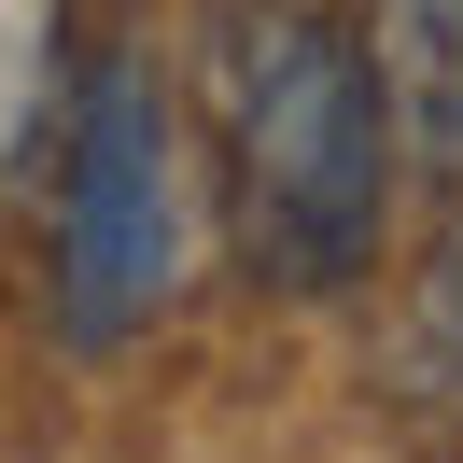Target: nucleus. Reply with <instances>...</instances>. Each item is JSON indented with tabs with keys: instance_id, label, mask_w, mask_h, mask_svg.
<instances>
[{
	"instance_id": "obj_1",
	"label": "nucleus",
	"mask_w": 463,
	"mask_h": 463,
	"mask_svg": "<svg viewBox=\"0 0 463 463\" xmlns=\"http://www.w3.org/2000/svg\"><path fill=\"white\" fill-rule=\"evenodd\" d=\"M225 141H239V239L281 295H351L393 225L407 127L379 99L365 29L309 0H253L225 43Z\"/></svg>"
},
{
	"instance_id": "obj_2",
	"label": "nucleus",
	"mask_w": 463,
	"mask_h": 463,
	"mask_svg": "<svg viewBox=\"0 0 463 463\" xmlns=\"http://www.w3.org/2000/svg\"><path fill=\"white\" fill-rule=\"evenodd\" d=\"M183 281V169H169V85L141 43L71 71L57 99V337L113 351Z\"/></svg>"
},
{
	"instance_id": "obj_3",
	"label": "nucleus",
	"mask_w": 463,
	"mask_h": 463,
	"mask_svg": "<svg viewBox=\"0 0 463 463\" xmlns=\"http://www.w3.org/2000/svg\"><path fill=\"white\" fill-rule=\"evenodd\" d=\"M365 57L407 127V169H463V0H365Z\"/></svg>"
},
{
	"instance_id": "obj_4",
	"label": "nucleus",
	"mask_w": 463,
	"mask_h": 463,
	"mask_svg": "<svg viewBox=\"0 0 463 463\" xmlns=\"http://www.w3.org/2000/svg\"><path fill=\"white\" fill-rule=\"evenodd\" d=\"M43 85H57V0H0V155L43 127Z\"/></svg>"
}]
</instances>
